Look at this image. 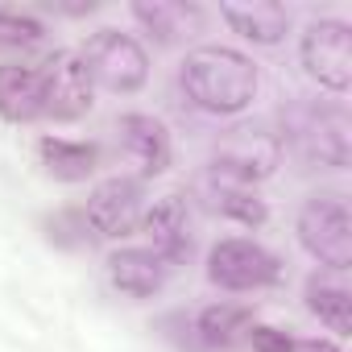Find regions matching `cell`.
I'll list each match as a JSON object with an SVG mask.
<instances>
[{"label":"cell","mask_w":352,"mask_h":352,"mask_svg":"<svg viewBox=\"0 0 352 352\" xmlns=\"http://www.w3.org/2000/svg\"><path fill=\"white\" fill-rule=\"evenodd\" d=\"M294 232H298V245L331 274H344L352 265V216H348L344 195H336V191L311 195L298 208Z\"/></svg>","instance_id":"cell-4"},{"label":"cell","mask_w":352,"mask_h":352,"mask_svg":"<svg viewBox=\"0 0 352 352\" xmlns=\"http://www.w3.org/2000/svg\"><path fill=\"white\" fill-rule=\"evenodd\" d=\"M220 17L236 38L253 46H278L290 34V9L274 0H224Z\"/></svg>","instance_id":"cell-13"},{"label":"cell","mask_w":352,"mask_h":352,"mask_svg":"<svg viewBox=\"0 0 352 352\" xmlns=\"http://www.w3.org/2000/svg\"><path fill=\"white\" fill-rule=\"evenodd\" d=\"M282 162V141L270 124H236L216 141V157H212V183H228V187H253L278 170Z\"/></svg>","instance_id":"cell-3"},{"label":"cell","mask_w":352,"mask_h":352,"mask_svg":"<svg viewBox=\"0 0 352 352\" xmlns=\"http://www.w3.org/2000/svg\"><path fill=\"white\" fill-rule=\"evenodd\" d=\"M42 112H46L42 67L5 63V67H0V116L21 124V120H38Z\"/></svg>","instance_id":"cell-15"},{"label":"cell","mask_w":352,"mask_h":352,"mask_svg":"<svg viewBox=\"0 0 352 352\" xmlns=\"http://www.w3.org/2000/svg\"><path fill=\"white\" fill-rule=\"evenodd\" d=\"M79 58H83L87 75H91V83L112 91V96H133L149 79L145 46L133 34H120V30H96L87 38V46L79 50Z\"/></svg>","instance_id":"cell-5"},{"label":"cell","mask_w":352,"mask_h":352,"mask_svg":"<svg viewBox=\"0 0 352 352\" xmlns=\"http://www.w3.org/2000/svg\"><path fill=\"white\" fill-rule=\"evenodd\" d=\"M208 278L220 290H261V286H274L282 278V261L270 249H261L257 241L228 236V241L212 245V253H208Z\"/></svg>","instance_id":"cell-7"},{"label":"cell","mask_w":352,"mask_h":352,"mask_svg":"<svg viewBox=\"0 0 352 352\" xmlns=\"http://www.w3.org/2000/svg\"><path fill=\"white\" fill-rule=\"evenodd\" d=\"M183 96L208 116H241L261 87L257 63L232 46H195L179 67Z\"/></svg>","instance_id":"cell-1"},{"label":"cell","mask_w":352,"mask_h":352,"mask_svg":"<svg viewBox=\"0 0 352 352\" xmlns=\"http://www.w3.org/2000/svg\"><path fill=\"white\" fill-rule=\"evenodd\" d=\"M116 133H120V145H124L129 162L145 174V179L170 170L174 145H170V129L157 116H149V112H124L120 124H116Z\"/></svg>","instance_id":"cell-11"},{"label":"cell","mask_w":352,"mask_h":352,"mask_svg":"<svg viewBox=\"0 0 352 352\" xmlns=\"http://www.w3.org/2000/svg\"><path fill=\"white\" fill-rule=\"evenodd\" d=\"M141 216H145V191L137 179H124V174L104 179L87 195V208H83V224L104 241H120V236L137 232Z\"/></svg>","instance_id":"cell-8"},{"label":"cell","mask_w":352,"mask_h":352,"mask_svg":"<svg viewBox=\"0 0 352 352\" xmlns=\"http://www.w3.org/2000/svg\"><path fill=\"white\" fill-rule=\"evenodd\" d=\"M42 67V87H46V112L50 120H79L91 112V96H96V83L83 67V58L75 50H58L50 54Z\"/></svg>","instance_id":"cell-9"},{"label":"cell","mask_w":352,"mask_h":352,"mask_svg":"<svg viewBox=\"0 0 352 352\" xmlns=\"http://www.w3.org/2000/svg\"><path fill=\"white\" fill-rule=\"evenodd\" d=\"M302 302H307V311H311L327 331L352 336V294H348V286H340V282L315 274V278H307V286H302Z\"/></svg>","instance_id":"cell-16"},{"label":"cell","mask_w":352,"mask_h":352,"mask_svg":"<svg viewBox=\"0 0 352 352\" xmlns=\"http://www.w3.org/2000/svg\"><path fill=\"white\" fill-rule=\"evenodd\" d=\"M208 208L236 224H249V228H261L270 216L265 199H257L253 187H228V183H212V179H208Z\"/></svg>","instance_id":"cell-18"},{"label":"cell","mask_w":352,"mask_h":352,"mask_svg":"<svg viewBox=\"0 0 352 352\" xmlns=\"http://www.w3.org/2000/svg\"><path fill=\"white\" fill-rule=\"evenodd\" d=\"M129 13L157 46H179L208 25V13L191 0H133Z\"/></svg>","instance_id":"cell-10"},{"label":"cell","mask_w":352,"mask_h":352,"mask_svg":"<svg viewBox=\"0 0 352 352\" xmlns=\"http://www.w3.org/2000/svg\"><path fill=\"white\" fill-rule=\"evenodd\" d=\"M302 71L331 96H344L352 87V30L340 17H319L302 30L298 42Z\"/></svg>","instance_id":"cell-6"},{"label":"cell","mask_w":352,"mask_h":352,"mask_svg":"<svg viewBox=\"0 0 352 352\" xmlns=\"http://www.w3.org/2000/svg\"><path fill=\"white\" fill-rule=\"evenodd\" d=\"M141 228L149 236V249L166 265H179V261L191 257V220H187L183 195H162L153 208H145Z\"/></svg>","instance_id":"cell-12"},{"label":"cell","mask_w":352,"mask_h":352,"mask_svg":"<svg viewBox=\"0 0 352 352\" xmlns=\"http://www.w3.org/2000/svg\"><path fill=\"white\" fill-rule=\"evenodd\" d=\"M249 344L253 352H294V340L278 327H249Z\"/></svg>","instance_id":"cell-21"},{"label":"cell","mask_w":352,"mask_h":352,"mask_svg":"<svg viewBox=\"0 0 352 352\" xmlns=\"http://www.w3.org/2000/svg\"><path fill=\"white\" fill-rule=\"evenodd\" d=\"M282 153L290 149L307 166L344 170L352 157V116L331 100H294L282 112Z\"/></svg>","instance_id":"cell-2"},{"label":"cell","mask_w":352,"mask_h":352,"mask_svg":"<svg viewBox=\"0 0 352 352\" xmlns=\"http://www.w3.org/2000/svg\"><path fill=\"white\" fill-rule=\"evenodd\" d=\"M249 307H236V302H216L208 307L199 319H195V331L208 348H228L241 331H249Z\"/></svg>","instance_id":"cell-19"},{"label":"cell","mask_w":352,"mask_h":352,"mask_svg":"<svg viewBox=\"0 0 352 352\" xmlns=\"http://www.w3.org/2000/svg\"><path fill=\"white\" fill-rule=\"evenodd\" d=\"M170 278V265L153 249H116L108 257V282L129 298H153Z\"/></svg>","instance_id":"cell-14"},{"label":"cell","mask_w":352,"mask_h":352,"mask_svg":"<svg viewBox=\"0 0 352 352\" xmlns=\"http://www.w3.org/2000/svg\"><path fill=\"white\" fill-rule=\"evenodd\" d=\"M46 38V25L30 13H17V9H0V46L5 50H25V46H38Z\"/></svg>","instance_id":"cell-20"},{"label":"cell","mask_w":352,"mask_h":352,"mask_svg":"<svg viewBox=\"0 0 352 352\" xmlns=\"http://www.w3.org/2000/svg\"><path fill=\"white\" fill-rule=\"evenodd\" d=\"M38 157H42V166L54 174V179H63V183H83V179H91V174H96V162H100L96 145L67 141V137H42V141H38Z\"/></svg>","instance_id":"cell-17"},{"label":"cell","mask_w":352,"mask_h":352,"mask_svg":"<svg viewBox=\"0 0 352 352\" xmlns=\"http://www.w3.org/2000/svg\"><path fill=\"white\" fill-rule=\"evenodd\" d=\"M294 352H340L331 340H302V344H294Z\"/></svg>","instance_id":"cell-22"}]
</instances>
